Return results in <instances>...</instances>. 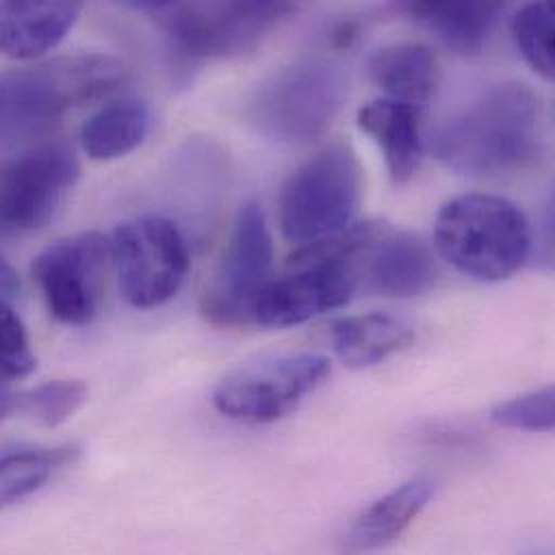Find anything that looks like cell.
I'll use <instances>...</instances> for the list:
<instances>
[{"label":"cell","instance_id":"6da1fadb","mask_svg":"<svg viewBox=\"0 0 555 555\" xmlns=\"http://www.w3.org/2000/svg\"><path fill=\"white\" fill-rule=\"evenodd\" d=\"M543 143V102L524 82L485 91L435 134V154L452 171L498 178L530 167Z\"/></svg>","mask_w":555,"mask_h":555},{"label":"cell","instance_id":"7a4b0ae2","mask_svg":"<svg viewBox=\"0 0 555 555\" xmlns=\"http://www.w3.org/2000/svg\"><path fill=\"white\" fill-rule=\"evenodd\" d=\"M128 78L108 54H72L0 72V147L41 143L76 106L117 91Z\"/></svg>","mask_w":555,"mask_h":555},{"label":"cell","instance_id":"3957f363","mask_svg":"<svg viewBox=\"0 0 555 555\" xmlns=\"http://www.w3.org/2000/svg\"><path fill=\"white\" fill-rule=\"evenodd\" d=\"M437 254L461 275L498 283L519 273L532 249L524 210L506 197L469 193L450 199L435 221Z\"/></svg>","mask_w":555,"mask_h":555},{"label":"cell","instance_id":"277c9868","mask_svg":"<svg viewBox=\"0 0 555 555\" xmlns=\"http://www.w3.org/2000/svg\"><path fill=\"white\" fill-rule=\"evenodd\" d=\"M350 225L302 245L292 258L287 278L271 279L254 302V322L287 328L344 307L361 285Z\"/></svg>","mask_w":555,"mask_h":555},{"label":"cell","instance_id":"5b68a950","mask_svg":"<svg viewBox=\"0 0 555 555\" xmlns=\"http://www.w3.org/2000/svg\"><path fill=\"white\" fill-rule=\"evenodd\" d=\"M363 195V167L348 143L335 141L285 180L279 197L281 234L296 245L333 236L350 225Z\"/></svg>","mask_w":555,"mask_h":555},{"label":"cell","instance_id":"8992f818","mask_svg":"<svg viewBox=\"0 0 555 555\" xmlns=\"http://www.w3.org/2000/svg\"><path fill=\"white\" fill-rule=\"evenodd\" d=\"M341 72L326 61H300L267 80L251 102V121L279 143L320 139L344 102Z\"/></svg>","mask_w":555,"mask_h":555},{"label":"cell","instance_id":"52a82bcc","mask_svg":"<svg viewBox=\"0 0 555 555\" xmlns=\"http://www.w3.org/2000/svg\"><path fill=\"white\" fill-rule=\"evenodd\" d=\"M113 267L124 298L137 309L169 302L184 285L191 254L180 228L165 217H139L111 238Z\"/></svg>","mask_w":555,"mask_h":555},{"label":"cell","instance_id":"ba28073f","mask_svg":"<svg viewBox=\"0 0 555 555\" xmlns=\"http://www.w3.org/2000/svg\"><path fill=\"white\" fill-rule=\"evenodd\" d=\"M331 372L322 354H279L247 365L219 383L215 409L241 424H275L294 413Z\"/></svg>","mask_w":555,"mask_h":555},{"label":"cell","instance_id":"9c48e42d","mask_svg":"<svg viewBox=\"0 0 555 555\" xmlns=\"http://www.w3.org/2000/svg\"><path fill=\"white\" fill-rule=\"evenodd\" d=\"M80 165L63 143H35L0 163V238L46 228L76 184Z\"/></svg>","mask_w":555,"mask_h":555},{"label":"cell","instance_id":"30bf717a","mask_svg":"<svg viewBox=\"0 0 555 555\" xmlns=\"http://www.w3.org/2000/svg\"><path fill=\"white\" fill-rule=\"evenodd\" d=\"M296 0H180L167 22L173 48L191 61L254 50ZM173 4V7H176Z\"/></svg>","mask_w":555,"mask_h":555},{"label":"cell","instance_id":"8fae6325","mask_svg":"<svg viewBox=\"0 0 555 555\" xmlns=\"http://www.w3.org/2000/svg\"><path fill=\"white\" fill-rule=\"evenodd\" d=\"M111 267V238L82 232L43 249L35 258L30 275L56 322L85 326L102 309Z\"/></svg>","mask_w":555,"mask_h":555},{"label":"cell","instance_id":"7c38bea8","mask_svg":"<svg viewBox=\"0 0 555 555\" xmlns=\"http://www.w3.org/2000/svg\"><path fill=\"white\" fill-rule=\"evenodd\" d=\"M273 236L264 210L247 202L234 221L221 267L202 296V313L215 326L254 322V302L271 281Z\"/></svg>","mask_w":555,"mask_h":555},{"label":"cell","instance_id":"4fadbf2b","mask_svg":"<svg viewBox=\"0 0 555 555\" xmlns=\"http://www.w3.org/2000/svg\"><path fill=\"white\" fill-rule=\"evenodd\" d=\"M359 279L372 292L391 298H415L430 292L439 271L433 249L409 232L387 223H363V238L352 251Z\"/></svg>","mask_w":555,"mask_h":555},{"label":"cell","instance_id":"5bb4252c","mask_svg":"<svg viewBox=\"0 0 555 555\" xmlns=\"http://www.w3.org/2000/svg\"><path fill=\"white\" fill-rule=\"evenodd\" d=\"M85 0H0V54L13 61L39 59L63 43Z\"/></svg>","mask_w":555,"mask_h":555},{"label":"cell","instance_id":"9a60e30c","mask_svg":"<svg viewBox=\"0 0 555 555\" xmlns=\"http://www.w3.org/2000/svg\"><path fill=\"white\" fill-rule=\"evenodd\" d=\"M357 124L383 152L391 182L396 186L411 182L424 154L420 106L380 98L359 108Z\"/></svg>","mask_w":555,"mask_h":555},{"label":"cell","instance_id":"2e32d148","mask_svg":"<svg viewBox=\"0 0 555 555\" xmlns=\"http://www.w3.org/2000/svg\"><path fill=\"white\" fill-rule=\"evenodd\" d=\"M411 22L433 30L459 54H478L495 24L502 0H391Z\"/></svg>","mask_w":555,"mask_h":555},{"label":"cell","instance_id":"e0dca14e","mask_svg":"<svg viewBox=\"0 0 555 555\" xmlns=\"http://www.w3.org/2000/svg\"><path fill=\"white\" fill-rule=\"evenodd\" d=\"M370 80L387 93L415 106L426 104L439 89L441 65L424 43H393L376 50L367 63Z\"/></svg>","mask_w":555,"mask_h":555},{"label":"cell","instance_id":"ac0fdd59","mask_svg":"<svg viewBox=\"0 0 555 555\" xmlns=\"http://www.w3.org/2000/svg\"><path fill=\"white\" fill-rule=\"evenodd\" d=\"M433 498L428 480H411L365 508L344 537L350 552H374L400 539Z\"/></svg>","mask_w":555,"mask_h":555},{"label":"cell","instance_id":"d6986e66","mask_svg":"<svg viewBox=\"0 0 555 555\" xmlns=\"http://www.w3.org/2000/svg\"><path fill=\"white\" fill-rule=\"evenodd\" d=\"M413 328L387 313L348 315L333 324L331 341L339 361L350 370L374 367L413 341Z\"/></svg>","mask_w":555,"mask_h":555},{"label":"cell","instance_id":"ffe728a7","mask_svg":"<svg viewBox=\"0 0 555 555\" xmlns=\"http://www.w3.org/2000/svg\"><path fill=\"white\" fill-rule=\"evenodd\" d=\"M152 128V111L139 98L113 100L80 130V147L95 163H113L139 150Z\"/></svg>","mask_w":555,"mask_h":555},{"label":"cell","instance_id":"44dd1931","mask_svg":"<svg viewBox=\"0 0 555 555\" xmlns=\"http://www.w3.org/2000/svg\"><path fill=\"white\" fill-rule=\"evenodd\" d=\"M76 448L17 450L0 454V511L43 489L56 469L72 463Z\"/></svg>","mask_w":555,"mask_h":555},{"label":"cell","instance_id":"7402d4cb","mask_svg":"<svg viewBox=\"0 0 555 555\" xmlns=\"http://www.w3.org/2000/svg\"><path fill=\"white\" fill-rule=\"evenodd\" d=\"M513 39L526 63L545 80L555 74V0H532L513 20Z\"/></svg>","mask_w":555,"mask_h":555},{"label":"cell","instance_id":"603a6c76","mask_svg":"<svg viewBox=\"0 0 555 555\" xmlns=\"http://www.w3.org/2000/svg\"><path fill=\"white\" fill-rule=\"evenodd\" d=\"M87 398L89 389L82 380L56 378L20 396V411L43 428H59L85 406Z\"/></svg>","mask_w":555,"mask_h":555},{"label":"cell","instance_id":"cb8c5ba5","mask_svg":"<svg viewBox=\"0 0 555 555\" xmlns=\"http://www.w3.org/2000/svg\"><path fill=\"white\" fill-rule=\"evenodd\" d=\"M37 357L30 348L26 326L7 298H0V383H13L30 376Z\"/></svg>","mask_w":555,"mask_h":555},{"label":"cell","instance_id":"d4e9b609","mask_svg":"<svg viewBox=\"0 0 555 555\" xmlns=\"http://www.w3.org/2000/svg\"><path fill=\"white\" fill-rule=\"evenodd\" d=\"M491 420L511 430L552 433L555 424V389L552 385L517 396L493 409Z\"/></svg>","mask_w":555,"mask_h":555},{"label":"cell","instance_id":"484cf974","mask_svg":"<svg viewBox=\"0 0 555 555\" xmlns=\"http://www.w3.org/2000/svg\"><path fill=\"white\" fill-rule=\"evenodd\" d=\"M20 294V278L15 269L0 256V298H15Z\"/></svg>","mask_w":555,"mask_h":555},{"label":"cell","instance_id":"4316f807","mask_svg":"<svg viewBox=\"0 0 555 555\" xmlns=\"http://www.w3.org/2000/svg\"><path fill=\"white\" fill-rule=\"evenodd\" d=\"M119 2L130 9H139V11H165V9H171L180 0H119Z\"/></svg>","mask_w":555,"mask_h":555}]
</instances>
